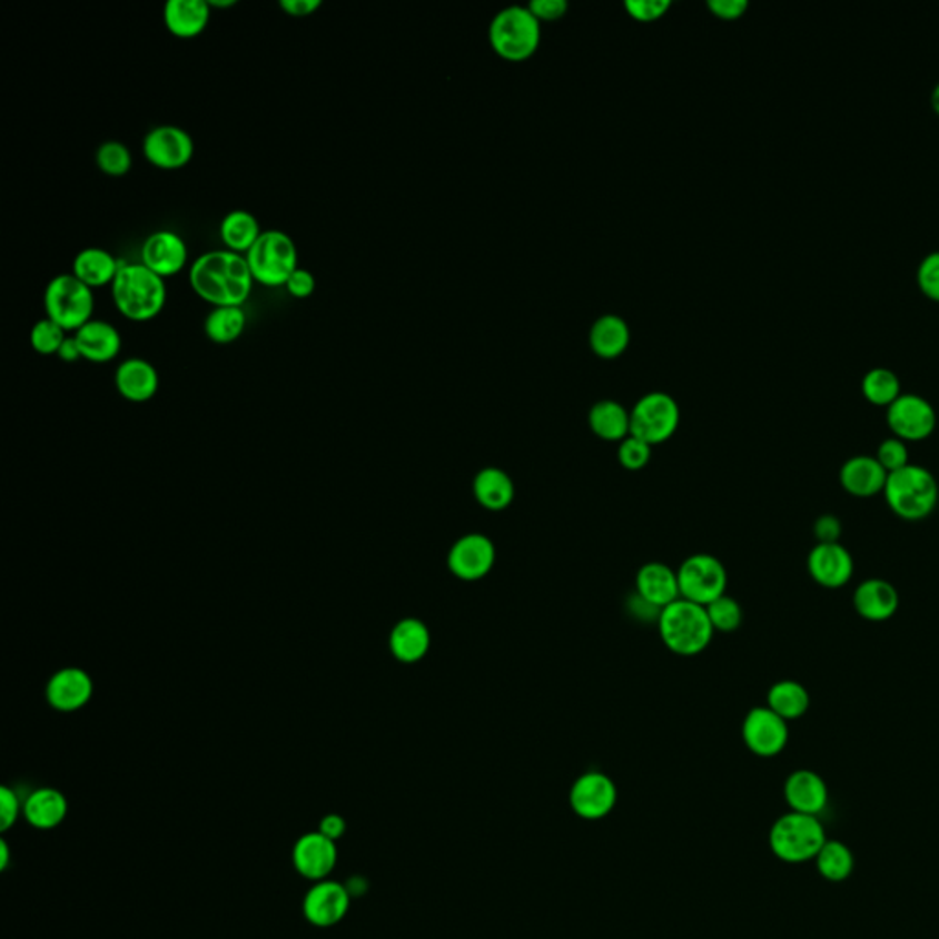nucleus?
I'll return each instance as SVG.
<instances>
[{"label": "nucleus", "instance_id": "1", "mask_svg": "<svg viewBox=\"0 0 939 939\" xmlns=\"http://www.w3.org/2000/svg\"><path fill=\"white\" fill-rule=\"evenodd\" d=\"M254 283L246 256L231 250L206 251L189 268L194 293L214 307H243Z\"/></svg>", "mask_w": 939, "mask_h": 939}, {"label": "nucleus", "instance_id": "2", "mask_svg": "<svg viewBox=\"0 0 939 939\" xmlns=\"http://www.w3.org/2000/svg\"><path fill=\"white\" fill-rule=\"evenodd\" d=\"M110 288L116 308L132 322L157 318L168 302L164 277L141 263H123Z\"/></svg>", "mask_w": 939, "mask_h": 939}, {"label": "nucleus", "instance_id": "3", "mask_svg": "<svg viewBox=\"0 0 939 939\" xmlns=\"http://www.w3.org/2000/svg\"><path fill=\"white\" fill-rule=\"evenodd\" d=\"M882 496L888 508L903 522H923L938 508L939 483L929 468L910 463L888 474Z\"/></svg>", "mask_w": 939, "mask_h": 939}, {"label": "nucleus", "instance_id": "4", "mask_svg": "<svg viewBox=\"0 0 939 939\" xmlns=\"http://www.w3.org/2000/svg\"><path fill=\"white\" fill-rule=\"evenodd\" d=\"M659 635L670 652L695 658L710 646L714 627L704 605L679 599L659 611Z\"/></svg>", "mask_w": 939, "mask_h": 939}, {"label": "nucleus", "instance_id": "5", "mask_svg": "<svg viewBox=\"0 0 939 939\" xmlns=\"http://www.w3.org/2000/svg\"><path fill=\"white\" fill-rule=\"evenodd\" d=\"M826 840L828 837L819 817L797 811L778 817L769 831L772 856L788 864L814 861Z\"/></svg>", "mask_w": 939, "mask_h": 939}, {"label": "nucleus", "instance_id": "6", "mask_svg": "<svg viewBox=\"0 0 939 939\" xmlns=\"http://www.w3.org/2000/svg\"><path fill=\"white\" fill-rule=\"evenodd\" d=\"M254 281L265 287H285L299 268L298 246L281 230H265L246 254Z\"/></svg>", "mask_w": 939, "mask_h": 939}, {"label": "nucleus", "instance_id": "7", "mask_svg": "<svg viewBox=\"0 0 939 939\" xmlns=\"http://www.w3.org/2000/svg\"><path fill=\"white\" fill-rule=\"evenodd\" d=\"M540 19L525 6H506L491 22V42L496 52L511 61L527 59L540 45Z\"/></svg>", "mask_w": 939, "mask_h": 939}, {"label": "nucleus", "instance_id": "8", "mask_svg": "<svg viewBox=\"0 0 939 939\" xmlns=\"http://www.w3.org/2000/svg\"><path fill=\"white\" fill-rule=\"evenodd\" d=\"M45 308L47 318L56 322L59 327L79 330L92 319L95 294L73 274H59L47 285Z\"/></svg>", "mask_w": 939, "mask_h": 939}, {"label": "nucleus", "instance_id": "9", "mask_svg": "<svg viewBox=\"0 0 939 939\" xmlns=\"http://www.w3.org/2000/svg\"><path fill=\"white\" fill-rule=\"evenodd\" d=\"M630 421H632L630 435H635L655 446V444L666 443L678 432L681 409L675 398L669 393H646L633 406Z\"/></svg>", "mask_w": 939, "mask_h": 939}, {"label": "nucleus", "instance_id": "10", "mask_svg": "<svg viewBox=\"0 0 939 939\" xmlns=\"http://www.w3.org/2000/svg\"><path fill=\"white\" fill-rule=\"evenodd\" d=\"M679 590L681 599L709 605L715 599L727 595L729 574L720 559L712 554H692L684 560L678 570Z\"/></svg>", "mask_w": 939, "mask_h": 939}, {"label": "nucleus", "instance_id": "11", "mask_svg": "<svg viewBox=\"0 0 939 939\" xmlns=\"http://www.w3.org/2000/svg\"><path fill=\"white\" fill-rule=\"evenodd\" d=\"M887 424L893 437L905 443H919L935 434L938 413L929 398L918 393H901L887 407Z\"/></svg>", "mask_w": 939, "mask_h": 939}, {"label": "nucleus", "instance_id": "12", "mask_svg": "<svg viewBox=\"0 0 939 939\" xmlns=\"http://www.w3.org/2000/svg\"><path fill=\"white\" fill-rule=\"evenodd\" d=\"M741 738L747 749L760 758L782 754L789 743L788 721L772 712L768 704L749 710L741 723Z\"/></svg>", "mask_w": 939, "mask_h": 939}, {"label": "nucleus", "instance_id": "13", "mask_svg": "<svg viewBox=\"0 0 939 939\" xmlns=\"http://www.w3.org/2000/svg\"><path fill=\"white\" fill-rule=\"evenodd\" d=\"M141 149L151 166L175 171L186 168L194 160L195 141L182 127L158 126L147 132Z\"/></svg>", "mask_w": 939, "mask_h": 939}, {"label": "nucleus", "instance_id": "14", "mask_svg": "<svg viewBox=\"0 0 939 939\" xmlns=\"http://www.w3.org/2000/svg\"><path fill=\"white\" fill-rule=\"evenodd\" d=\"M496 545L481 533L461 536L448 553V570L463 582L485 579L496 565Z\"/></svg>", "mask_w": 939, "mask_h": 939}, {"label": "nucleus", "instance_id": "15", "mask_svg": "<svg viewBox=\"0 0 939 939\" xmlns=\"http://www.w3.org/2000/svg\"><path fill=\"white\" fill-rule=\"evenodd\" d=\"M350 892L339 882L325 881L313 882L303 898V916L308 923L318 929H330L342 923L349 912Z\"/></svg>", "mask_w": 939, "mask_h": 939}, {"label": "nucleus", "instance_id": "16", "mask_svg": "<svg viewBox=\"0 0 939 939\" xmlns=\"http://www.w3.org/2000/svg\"><path fill=\"white\" fill-rule=\"evenodd\" d=\"M570 802L580 819H604L616 804L615 782L604 772H584L582 777L574 780Z\"/></svg>", "mask_w": 939, "mask_h": 939}, {"label": "nucleus", "instance_id": "17", "mask_svg": "<svg viewBox=\"0 0 939 939\" xmlns=\"http://www.w3.org/2000/svg\"><path fill=\"white\" fill-rule=\"evenodd\" d=\"M808 573L820 587L840 590L853 579L856 562L840 542L817 543L808 554Z\"/></svg>", "mask_w": 939, "mask_h": 939}, {"label": "nucleus", "instance_id": "18", "mask_svg": "<svg viewBox=\"0 0 939 939\" xmlns=\"http://www.w3.org/2000/svg\"><path fill=\"white\" fill-rule=\"evenodd\" d=\"M293 864L299 876L318 882L329 879L338 864V848L335 840L327 839L319 831H310L296 840L293 848Z\"/></svg>", "mask_w": 939, "mask_h": 939}, {"label": "nucleus", "instance_id": "19", "mask_svg": "<svg viewBox=\"0 0 939 939\" xmlns=\"http://www.w3.org/2000/svg\"><path fill=\"white\" fill-rule=\"evenodd\" d=\"M188 245L177 231H155L141 245V265L160 277L175 276L182 271L188 265Z\"/></svg>", "mask_w": 939, "mask_h": 939}, {"label": "nucleus", "instance_id": "20", "mask_svg": "<svg viewBox=\"0 0 939 939\" xmlns=\"http://www.w3.org/2000/svg\"><path fill=\"white\" fill-rule=\"evenodd\" d=\"M783 799L789 811L820 817L830 804V789L819 772L799 769L785 778Z\"/></svg>", "mask_w": 939, "mask_h": 939}, {"label": "nucleus", "instance_id": "21", "mask_svg": "<svg viewBox=\"0 0 939 939\" xmlns=\"http://www.w3.org/2000/svg\"><path fill=\"white\" fill-rule=\"evenodd\" d=\"M887 480V470L879 465L873 455H853L839 470L840 486L846 494L859 500H870L882 494Z\"/></svg>", "mask_w": 939, "mask_h": 939}, {"label": "nucleus", "instance_id": "22", "mask_svg": "<svg viewBox=\"0 0 939 939\" xmlns=\"http://www.w3.org/2000/svg\"><path fill=\"white\" fill-rule=\"evenodd\" d=\"M899 591L884 579H868L853 591L857 615L868 622H887L899 610Z\"/></svg>", "mask_w": 939, "mask_h": 939}, {"label": "nucleus", "instance_id": "23", "mask_svg": "<svg viewBox=\"0 0 939 939\" xmlns=\"http://www.w3.org/2000/svg\"><path fill=\"white\" fill-rule=\"evenodd\" d=\"M635 587L639 599L658 611L681 599L678 571L661 562L642 565L635 579Z\"/></svg>", "mask_w": 939, "mask_h": 939}, {"label": "nucleus", "instance_id": "24", "mask_svg": "<svg viewBox=\"0 0 939 939\" xmlns=\"http://www.w3.org/2000/svg\"><path fill=\"white\" fill-rule=\"evenodd\" d=\"M73 338L78 342L81 358L85 360L105 364V362L115 360L116 356L120 355V330L103 319H90L89 324L76 330Z\"/></svg>", "mask_w": 939, "mask_h": 939}, {"label": "nucleus", "instance_id": "25", "mask_svg": "<svg viewBox=\"0 0 939 939\" xmlns=\"http://www.w3.org/2000/svg\"><path fill=\"white\" fill-rule=\"evenodd\" d=\"M115 380L121 397L131 401V403H146L149 398L155 397L158 392V384H160L157 369L151 362L144 360V358H129V360L121 362L116 369Z\"/></svg>", "mask_w": 939, "mask_h": 939}, {"label": "nucleus", "instance_id": "26", "mask_svg": "<svg viewBox=\"0 0 939 939\" xmlns=\"http://www.w3.org/2000/svg\"><path fill=\"white\" fill-rule=\"evenodd\" d=\"M208 0H169L164 6V24L178 39H194L208 28Z\"/></svg>", "mask_w": 939, "mask_h": 939}, {"label": "nucleus", "instance_id": "27", "mask_svg": "<svg viewBox=\"0 0 939 939\" xmlns=\"http://www.w3.org/2000/svg\"><path fill=\"white\" fill-rule=\"evenodd\" d=\"M67 814V799L58 789H36L22 804V817L36 830H56L63 824Z\"/></svg>", "mask_w": 939, "mask_h": 939}, {"label": "nucleus", "instance_id": "28", "mask_svg": "<svg viewBox=\"0 0 939 939\" xmlns=\"http://www.w3.org/2000/svg\"><path fill=\"white\" fill-rule=\"evenodd\" d=\"M472 492L477 503L486 511L503 512L514 502L516 486L505 470L486 466L475 474Z\"/></svg>", "mask_w": 939, "mask_h": 939}, {"label": "nucleus", "instance_id": "29", "mask_svg": "<svg viewBox=\"0 0 939 939\" xmlns=\"http://www.w3.org/2000/svg\"><path fill=\"white\" fill-rule=\"evenodd\" d=\"M92 681L83 670L67 669L53 675L48 683V701L58 710L73 712L89 703Z\"/></svg>", "mask_w": 939, "mask_h": 939}, {"label": "nucleus", "instance_id": "30", "mask_svg": "<svg viewBox=\"0 0 939 939\" xmlns=\"http://www.w3.org/2000/svg\"><path fill=\"white\" fill-rule=\"evenodd\" d=\"M121 265H123V261L116 259L110 251L90 246V248H85V250L79 251L78 256L73 257L72 274L87 287H105V285L115 283Z\"/></svg>", "mask_w": 939, "mask_h": 939}, {"label": "nucleus", "instance_id": "31", "mask_svg": "<svg viewBox=\"0 0 939 939\" xmlns=\"http://www.w3.org/2000/svg\"><path fill=\"white\" fill-rule=\"evenodd\" d=\"M432 646V635L423 621L418 619H404L393 627L389 635V648L401 663H418L426 658Z\"/></svg>", "mask_w": 939, "mask_h": 939}, {"label": "nucleus", "instance_id": "32", "mask_svg": "<svg viewBox=\"0 0 939 939\" xmlns=\"http://www.w3.org/2000/svg\"><path fill=\"white\" fill-rule=\"evenodd\" d=\"M220 239L228 250L246 256L261 237V226L256 215L246 209H234L220 220Z\"/></svg>", "mask_w": 939, "mask_h": 939}, {"label": "nucleus", "instance_id": "33", "mask_svg": "<svg viewBox=\"0 0 939 939\" xmlns=\"http://www.w3.org/2000/svg\"><path fill=\"white\" fill-rule=\"evenodd\" d=\"M630 336L626 319L616 314H604L591 327V347L602 358H615L626 350Z\"/></svg>", "mask_w": 939, "mask_h": 939}, {"label": "nucleus", "instance_id": "34", "mask_svg": "<svg viewBox=\"0 0 939 939\" xmlns=\"http://www.w3.org/2000/svg\"><path fill=\"white\" fill-rule=\"evenodd\" d=\"M768 706L788 721L800 720L808 714L811 695L804 684L793 679H782L772 684L768 692Z\"/></svg>", "mask_w": 939, "mask_h": 939}, {"label": "nucleus", "instance_id": "35", "mask_svg": "<svg viewBox=\"0 0 939 939\" xmlns=\"http://www.w3.org/2000/svg\"><path fill=\"white\" fill-rule=\"evenodd\" d=\"M590 428L602 441H624L630 435V412L616 401H601L590 409Z\"/></svg>", "mask_w": 939, "mask_h": 939}, {"label": "nucleus", "instance_id": "36", "mask_svg": "<svg viewBox=\"0 0 939 939\" xmlns=\"http://www.w3.org/2000/svg\"><path fill=\"white\" fill-rule=\"evenodd\" d=\"M814 868L826 881L844 882L856 870V856L850 846L840 840L828 839L814 857Z\"/></svg>", "mask_w": 939, "mask_h": 939}, {"label": "nucleus", "instance_id": "37", "mask_svg": "<svg viewBox=\"0 0 939 939\" xmlns=\"http://www.w3.org/2000/svg\"><path fill=\"white\" fill-rule=\"evenodd\" d=\"M246 313L243 307H215L204 319V333L214 344H234L245 333Z\"/></svg>", "mask_w": 939, "mask_h": 939}, {"label": "nucleus", "instance_id": "38", "mask_svg": "<svg viewBox=\"0 0 939 939\" xmlns=\"http://www.w3.org/2000/svg\"><path fill=\"white\" fill-rule=\"evenodd\" d=\"M861 392L873 406L888 407L901 395V380L890 367H872L862 376Z\"/></svg>", "mask_w": 939, "mask_h": 939}, {"label": "nucleus", "instance_id": "39", "mask_svg": "<svg viewBox=\"0 0 939 939\" xmlns=\"http://www.w3.org/2000/svg\"><path fill=\"white\" fill-rule=\"evenodd\" d=\"M96 164L109 177H126L132 168V155L126 144L118 140L103 141L96 151Z\"/></svg>", "mask_w": 939, "mask_h": 939}, {"label": "nucleus", "instance_id": "40", "mask_svg": "<svg viewBox=\"0 0 939 939\" xmlns=\"http://www.w3.org/2000/svg\"><path fill=\"white\" fill-rule=\"evenodd\" d=\"M704 610H706V615H709L714 632H737L741 622H743V610H741L740 602L729 595L715 599L714 602L704 605Z\"/></svg>", "mask_w": 939, "mask_h": 939}, {"label": "nucleus", "instance_id": "41", "mask_svg": "<svg viewBox=\"0 0 939 939\" xmlns=\"http://www.w3.org/2000/svg\"><path fill=\"white\" fill-rule=\"evenodd\" d=\"M63 327H59L56 322L50 318H42L33 325L30 330V344L39 355L50 356L58 355L59 347L63 345L67 335Z\"/></svg>", "mask_w": 939, "mask_h": 939}, {"label": "nucleus", "instance_id": "42", "mask_svg": "<svg viewBox=\"0 0 939 939\" xmlns=\"http://www.w3.org/2000/svg\"><path fill=\"white\" fill-rule=\"evenodd\" d=\"M652 444H648L646 441H642L635 435H627L624 441H621L619 449H616V459L621 463L622 468L630 470V472L646 468L652 461Z\"/></svg>", "mask_w": 939, "mask_h": 939}, {"label": "nucleus", "instance_id": "43", "mask_svg": "<svg viewBox=\"0 0 939 939\" xmlns=\"http://www.w3.org/2000/svg\"><path fill=\"white\" fill-rule=\"evenodd\" d=\"M879 465L887 470L888 474L898 472L910 465V452H908V443L898 437H887L877 446L876 455H873Z\"/></svg>", "mask_w": 939, "mask_h": 939}, {"label": "nucleus", "instance_id": "44", "mask_svg": "<svg viewBox=\"0 0 939 939\" xmlns=\"http://www.w3.org/2000/svg\"><path fill=\"white\" fill-rule=\"evenodd\" d=\"M918 285L927 298L939 302V250H932L919 261Z\"/></svg>", "mask_w": 939, "mask_h": 939}, {"label": "nucleus", "instance_id": "45", "mask_svg": "<svg viewBox=\"0 0 939 939\" xmlns=\"http://www.w3.org/2000/svg\"><path fill=\"white\" fill-rule=\"evenodd\" d=\"M22 804L19 794L10 788H0V831H8L17 824L22 814Z\"/></svg>", "mask_w": 939, "mask_h": 939}, {"label": "nucleus", "instance_id": "46", "mask_svg": "<svg viewBox=\"0 0 939 939\" xmlns=\"http://www.w3.org/2000/svg\"><path fill=\"white\" fill-rule=\"evenodd\" d=\"M669 8L670 0H626V10L639 21H653Z\"/></svg>", "mask_w": 939, "mask_h": 939}, {"label": "nucleus", "instance_id": "47", "mask_svg": "<svg viewBox=\"0 0 939 939\" xmlns=\"http://www.w3.org/2000/svg\"><path fill=\"white\" fill-rule=\"evenodd\" d=\"M285 288H287V293L290 294L293 298H310L314 290H316V277H314L313 271H308L307 268H298V270L294 271L293 276L288 277Z\"/></svg>", "mask_w": 939, "mask_h": 939}, {"label": "nucleus", "instance_id": "48", "mask_svg": "<svg viewBox=\"0 0 939 939\" xmlns=\"http://www.w3.org/2000/svg\"><path fill=\"white\" fill-rule=\"evenodd\" d=\"M813 534L817 543H837L842 536V522L836 514H822L817 517L813 525Z\"/></svg>", "mask_w": 939, "mask_h": 939}, {"label": "nucleus", "instance_id": "49", "mask_svg": "<svg viewBox=\"0 0 939 939\" xmlns=\"http://www.w3.org/2000/svg\"><path fill=\"white\" fill-rule=\"evenodd\" d=\"M531 11H533L534 16L542 21V19H560V17L564 16L570 4H567V0H533L531 4H528Z\"/></svg>", "mask_w": 939, "mask_h": 939}, {"label": "nucleus", "instance_id": "50", "mask_svg": "<svg viewBox=\"0 0 939 939\" xmlns=\"http://www.w3.org/2000/svg\"><path fill=\"white\" fill-rule=\"evenodd\" d=\"M710 10L721 19H738L749 8L747 0H709Z\"/></svg>", "mask_w": 939, "mask_h": 939}, {"label": "nucleus", "instance_id": "51", "mask_svg": "<svg viewBox=\"0 0 939 939\" xmlns=\"http://www.w3.org/2000/svg\"><path fill=\"white\" fill-rule=\"evenodd\" d=\"M318 831L322 836L330 840H339L347 831V824L342 814H325L324 819L319 820Z\"/></svg>", "mask_w": 939, "mask_h": 939}, {"label": "nucleus", "instance_id": "52", "mask_svg": "<svg viewBox=\"0 0 939 939\" xmlns=\"http://www.w3.org/2000/svg\"><path fill=\"white\" fill-rule=\"evenodd\" d=\"M279 8L290 17H308L322 8V0H281Z\"/></svg>", "mask_w": 939, "mask_h": 939}, {"label": "nucleus", "instance_id": "53", "mask_svg": "<svg viewBox=\"0 0 939 939\" xmlns=\"http://www.w3.org/2000/svg\"><path fill=\"white\" fill-rule=\"evenodd\" d=\"M58 356L65 362H78L81 358V350H79L78 342L73 336L65 339L63 345L59 347Z\"/></svg>", "mask_w": 939, "mask_h": 939}, {"label": "nucleus", "instance_id": "54", "mask_svg": "<svg viewBox=\"0 0 939 939\" xmlns=\"http://www.w3.org/2000/svg\"><path fill=\"white\" fill-rule=\"evenodd\" d=\"M10 867V846L4 839L0 840V870Z\"/></svg>", "mask_w": 939, "mask_h": 939}, {"label": "nucleus", "instance_id": "55", "mask_svg": "<svg viewBox=\"0 0 939 939\" xmlns=\"http://www.w3.org/2000/svg\"><path fill=\"white\" fill-rule=\"evenodd\" d=\"M209 8H231L237 0H208Z\"/></svg>", "mask_w": 939, "mask_h": 939}, {"label": "nucleus", "instance_id": "56", "mask_svg": "<svg viewBox=\"0 0 939 939\" xmlns=\"http://www.w3.org/2000/svg\"><path fill=\"white\" fill-rule=\"evenodd\" d=\"M930 103L935 107L936 112L939 115V81L935 85V89L930 92Z\"/></svg>", "mask_w": 939, "mask_h": 939}]
</instances>
